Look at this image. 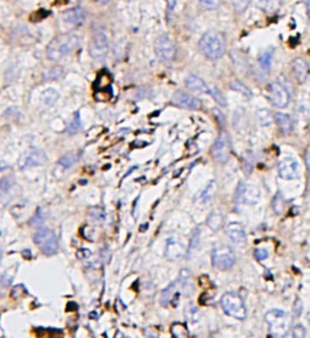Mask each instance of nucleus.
Returning a JSON list of instances; mask_svg holds the SVG:
<instances>
[{"instance_id":"obj_1","label":"nucleus","mask_w":310,"mask_h":338,"mask_svg":"<svg viewBox=\"0 0 310 338\" xmlns=\"http://www.w3.org/2000/svg\"><path fill=\"white\" fill-rule=\"evenodd\" d=\"M80 45V37L75 33H66L52 39L48 46V57L52 61H59L72 52L75 51Z\"/></svg>"},{"instance_id":"obj_2","label":"nucleus","mask_w":310,"mask_h":338,"mask_svg":"<svg viewBox=\"0 0 310 338\" xmlns=\"http://www.w3.org/2000/svg\"><path fill=\"white\" fill-rule=\"evenodd\" d=\"M200 51L210 59H219L225 52V43L223 37L216 31H208L199 41Z\"/></svg>"},{"instance_id":"obj_3","label":"nucleus","mask_w":310,"mask_h":338,"mask_svg":"<svg viewBox=\"0 0 310 338\" xmlns=\"http://www.w3.org/2000/svg\"><path fill=\"white\" fill-rule=\"evenodd\" d=\"M265 321L269 325L270 334L274 337H285L291 329V318L280 309H272L265 314Z\"/></svg>"},{"instance_id":"obj_4","label":"nucleus","mask_w":310,"mask_h":338,"mask_svg":"<svg viewBox=\"0 0 310 338\" xmlns=\"http://www.w3.org/2000/svg\"><path fill=\"white\" fill-rule=\"evenodd\" d=\"M222 308L225 314L229 317L235 318V319L244 320L246 318L247 310L245 307V303L242 298L235 292H228L222 297Z\"/></svg>"},{"instance_id":"obj_5","label":"nucleus","mask_w":310,"mask_h":338,"mask_svg":"<svg viewBox=\"0 0 310 338\" xmlns=\"http://www.w3.org/2000/svg\"><path fill=\"white\" fill-rule=\"evenodd\" d=\"M34 243L41 252L46 256H52L58 251V243L55 233L48 228H39L36 233L34 234Z\"/></svg>"},{"instance_id":"obj_6","label":"nucleus","mask_w":310,"mask_h":338,"mask_svg":"<svg viewBox=\"0 0 310 338\" xmlns=\"http://www.w3.org/2000/svg\"><path fill=\"white\" fill-rule=\"evenodd\" d=\"M234 252L225 245H217L212 250V264L219 270H228L235 264Z\"/></svg>"},{"instance_id":"obj_7","label":"nucleus","mask_w":310,"mask_h":338,"mask_svg":"<svg viewBox=\"0 0 310 338\" xmlns=\"http://www.w3.org/2000/svg\"><path fill=\"white\" fill-rule=\"evenodd\" d=\"M267 97L270 103L276 108H285L290 103L289 91L279 83L269 84L267 89Z\"/></svg>"},{"instance_id":"obj_8","label":"nucleus","mask_w":310,"mask_h":338,"mask_svg":"<svg viewBox=\"0 0 310 338\" xmlns=\"http://www.w3.org/2000/svg\"><path fill=\"white\" fill-rule=\"evenodd\" d=\"M154 49L156 56L165 62H170L175 59L176 55H177V49H176L175 43L167 36L159 37L155 40Z\"/></svg>"},{"instance_id":"obj_9","label":"nucleus","mask_w":310,"mask_h":338,"mask_svg":"<svg viewBox=\"0 0 310 338\" xmlns=\"http://www.w3.org/2000/svg\"><path fill=\"white\" fill-rule=\"evenodd\" d=\"M46 160H48V156H46V154L43 150L31 148L19 156L18 166L22 170H26V169L33 168V166L44 165L46 163Z\"/></svg>"},{"instance_id":"obj_10","label":"nucleus","mask_w":310,"mask_h":338,"mask_svg":"<svg viewBox=\"0 0 310 338\" xmlns=\"http://www.w3.org/2000/svg\"><path fill=\"white\" fill-rule=\"evenodd\" d=\"M260 192L256 186L246 185V183H240L235 193V201L245 205H254L258 203Z\"/></svg>"},{"instance_id":"obj_11","label":"nucleus","mask_w":310,"mask_h":338,"mask_svg":"<svg viewBox=\"0 0 310 338\" xmlns=\"http://www.w3.org/2000/svg\"><path fill=\"white\" fill-rule=\"evenodd\" d=\"M108 38L103 32H98L93 36L92 41L90 44V55L96 61H102L108 54Z\"/></svg>"},{"instance_id":"obj_12","label":"nucleus","mask_w":310,"mask_h":338,"mask_svg":"<svg viewBox=\"0 0 310 338\" xmlns=\"http://www.w3.org/2000/svg\"><path fill=\"white\" fill-rule=\"evenodd\" d=\"M212 158L218 163H225L229 156V145H228V138L224 132H220L218 138L216 140L215 145L211 149Z\"/></svg>"},{"instance_id":"obj_13","label":"nucleus","mask_w":310,"mask_h":338,"mask_svg":"<svg viewBox=\"0 0 310 338\" xmlns=\"http://www.w3.org/2000/svg\"><path fill=\"white\" fill-rule=\"evenodd\" d=\"M279 175L284 180L298 177V161L294 158H285L279 163Z\"/></svg>"},{"instance_id":"obj_14","label":"nucleus","mask_w":310,"mask_h":338,"mask_svg":"<svg viewBox=\"0 0 310 338\" xmlns=\"http://www.w3.org/2000/svg\"><path fill=\"white\" fill-rule=\"evenodd\" d=\"M171 101L175 106L184 109H194V111H197V109L201 108V102L199 99L184 93H176L171 98Z\"/></svg>"},{"instance_id":"obj_15","label":"nucleus","mask_w":310,"mask_h":338,"mask_svg":"<svg viewBox=\"0 0 310 338\" xmlns=\"http://www.w3.org/2000/svg\"><path fill=\"white\" fill-rule=\"evenodd\" d=\"M292 72H293L294 78L299 84L306 83L309 76V66L306 59L301 58V57L294 59L292 62Z\"/></svg>"},{"instance_id":"obj_16","label":"nucleus","mask_w":310,"mask_h":338,"mask_svg":"<svg viewBox=\"0 0 310 338\" xmlns=\"http://www.w3.org/2000/svg\"><path fill=\"white\" fill-rule=\"evenodd\" d=\"M86 11L83 7H73V9H69L67 11H64L63 14V19L67 23L71 24H83L86 19Z\"/></svg>"},{"instance_id":"obj_17","label":"nucleus","mask_w":310,"mask_h":338,"mask_svg":"<svg viewBox=\"0 0 310 338\" xmlns=\"http://www.w3.org/2000/svg\"><path fill=\"white\" fill-rule=\"evenodd\" d=\"M184 84L190 91H193V93H199V94L210 93V89H208L206 83H205L201 78L194 75V74H189V75L185 78Z\"/></svg>"},{"instance_id":"obj_18","label":"nucleus","mask_w":310,"mask_h":338,"mask_svg":"<svg viewBox=\"0 0 310 338\" xmlns=\"http://www.w3.org/2000/svg\"><path fill=\"white\" fill-rule=\"evenodd\" d=\"M185 255V247L183 244L175 239L168 240L167 246H166V257L167 260H178V258L184 257Z\"/></svg>"},{"instance_id":"obj_19","label":"nucleus","mask_w":310,"mask_h":338,"mask_svg":"<svg viewBox=\"0 0 310 338\" xmlns=\"http://www.w3.org/2000/svg\"><path fill=\"white\" fill-rule=\"evenodd\" d=\"M227 235L233 243L242 244L246 242V232L244 225L240 223H230L227 227Z\"/></svg>"},{"instance_id":"obj_20","label":"nucleus","mask_w":310,"mask_h":338,"mask_svg":"<svg viewBox=\"0 0 310 338\" xmlns=\"http://www.w3.org/2000/svg\"><path fill=\"white\" fill-rule=\"evenodd\" d=\"M275 120H276L277 126H279L280 131L282 135H290L293 130V121H292L291 116L284 113H276L275 114Z\"/></svg>"},{"instance_id":"obj_21","label":"nucleus","mask_w":310,"mask_h":338,"mask_svg":"<svg viewBox=\"0 0 310 338\" xmlns=\"http://www.w3.org/2000/svg\"><path fill=\"white\" fill-rule=\"evenodd\" d=\"M223 223H224V220H223V215L219 211H212L211 215L208 216L207 225L213 232H218V230L222 229Z\"/></svg>"},{"instance_id":"obj_22","label":"nucleus","mask_w":310,"mask_h":338,"mask_svg":"<svg viewBox=\"0 0 310 338\" xmlns=\"http://www.w3.org/2000/svg\"><path fill=\"white\" fill-rule=\"evenodd\" d=\"M177 285H178V280L177 282H172L171 285H168V286L166 287L163 292H161L160 303L164 305V307H166V305H168L171 302H172L173 296H175L176 292H177Z\"/></svg>"},{"instance_id":"obj_23","label":"nucleus","mask_w":310,"mask_h":338,"mask_svg":"<svg viewBox=\"0 0 310 338\" xmlns=\"http://www.w3.org/2000/svg\"><path fill=\"white\" fill-rule=\"evenodd\" d=\"M282 0H257V6L264 12H274L281 6Z\"/></svg>"},{"instance_id":"obj_24","label":"nucleus","mask_w":310,"mask_h":338,"mask_svg":"<svg viewBox=\"0 0 310 338\" xmlns=\"http://www.w3.org/2000/svg\"><path fill=\"white\" fill-rule=\"evenodd\" d=\"M79 156H80V154L76 153V151H69V153L64 154V155L59 159L58 163L59 165L63 166L64 169H68L71 168V166H73L74 164L78 161Z\"/></svg>"},{"instance_id":"obj_25","label":"nucleus","mask_w":310,"mask_h":338,"mask_svg":"<svg viewBox=\"0 0 310 338\" xmlns=\"http://www.w3.org/2000/svg\"><path fill=\"white\" fill-rule=\"evenodd\" d=\"M14 185H15L14 178H10V176L0 180V199L9 195L10 190H11V188L14 187Z\"/></svg>"},{"instance_id":"obj_26","label":"nucleus","mask_w":310,"mask_h":338,"mask_svg":"<svg viewBox=\"0 0 310 338\" xmlns=\"http://www.w3.org/2000/svg\"><path fill=\"white\" fill-rule=\"evenodd\" d=\"M256 115H257V119L259 120L260 125H263V126L272 125L273 114H272V112L269 111V109H265V108L259 109V111H257Z\"/></svg>"},{"instance_id":"obj_27","label":"nucleus","mask_w":310,"mask_h":338,"mask_svg":"<svg viewBox=\"0 0 310 338\" xmlns=\"http://www.w3.org/2000/svg\"><path fill=\"white\" fill-rule=\"evenodd\" d=\"M260 67L263 69H269L270 66H272V61H273V50H265L264 52H262L258 58Z\"/></svg>"},{"instance_id":"obj_28","label":"nucleus","mask_w":310,"mask_h":338,"mask_svg":"<svg viewBox=\"0 0 310 338\" xmlns=\"http://www.w3.org/2000/svg\"><path fill=\"white\" fill-rule=\"evenodd\" d=\"M230 88L234 91H237V93L241 94V95L245 97H249L250 98V97L252 96L251 90H250L245 84H242L241 81H232V83H230Z\"/></svg>"},{"instance_id":"obj_29","label":"nucleus","mask_w":310,"mask_h":338,"mask_svg":"<svg viewBox=\"0 0 310 338\" xmlns=\"http://www.w3.org/2000/svg\"><path fill=\"white\" fill-rule=\"evenodd\" d=\"M111 84V76L109 75L108 73H106V72H103V73H101L100 75H98L97 80H96V88L98 89V90H101V89H107L109 88Z\"/></svg>"},{"instance_id":"obj_30","label":"nucleus","mask_w":310,"mask_h":338,"mask_svg":"<svg viewBox=\"0 0 310 338\" xmlns=\"http://www.w3.org/2000/svg\"><path fill=\"white\" fill-rule=\"evenodd\" d=\"M171 334L176 338L189 336V331H188L187 327L182 324H173L172 327H171Z\"/></svg>"},{"instance_id":"obj_31","label":"nucleus","mask_w":310,"mask_h":338,"mask_svg":"<svg viewBox=\"0 0 310 338\" xmlns=\"http://www.w3.org/2000/svg\"><path fill=\"white\" fill-rule=\"evenodd\" d=\"M57 98H58V93H57L56 90H54V89H49V90H46L43 95L44 103H45L46 106H52V104L57 101Z\"/></svg>"},{"instance_id":"obj_32","label":"nucleus","mask_w":310,"mask_h":338,"mask_svg":"<svg viewBox=\"0 0 310 338\" xmlns=\"http://www.w3.org/2000/svg\"><path fill=\"white\" fill-rule=\"evenodd\" d=\"M210 94H211V96L213 97V99H215V101L217 102V103L219 104L220 107L227 106V99H225L224 95H223L222 91H220L219 89H217V88L210 89Z\"/></svg>"},{"instance_id":"obj_33","label":"nucleus","mask_w":310,"mask_h":338,"mask_svg":"<svg viewBox=\"0 0 310 338\" xmlns=\"http://www.w3.org/2000/svg\"><path fill=\"white\" fill-rule=\"evenodd\" d=\"M62 76V69L59 67H55V68L50 69L48 73L44 75L45 80H56V79L61 78Z\"/></svg>"},{"instance_id":"obj_34","label":"nucleus","mask_w":310,"mask_h":338,"mask_svg":"<svg viewBox=\"0 0 310 338\" xmlns=\"http://www.w3.org/2000/svg\"><path fill=\"white\" fill-rule=\"evenodd\" d=\"M68 130L71 135H74V133H76L79 130H80V116H79L78 113L74 115V119L71 123V125H69Z\"/></svg>"},{"instance_id":"obj_35","label":"nucleus","mask_w":310,"mask_h":338,"mask_svg":"<svg viewBox=\"0 0 310 338\" xmlns=\"http://www.w3.org/2000/svg\"><path fill=\"white\" fill-rule=\"evenodd\" d=\"M200 5L206 10H215L219 6L220 0H199Z\"/></svg>"},{"instance_id":"obj_36","label":"nucleus","mask_w":310,"mask_h":338,"mask_svg":"<svg viewBox=\"0 0 310 338\" xmlns=\"http://www.w3.org/2000/svg\"><path fill=\"white\" fill-rule=\"evenodd\" d=\"M91 217L93 218V221L97 223H103L104 221V212L101 208H91L90 211Z\"/></svg>"},{"instance_id":"obj_37","label":"nucleus","mask_w":310,"mask_h":338,"mask_svg":"<svg viewBox=\"0 0 310 338\" xmlns=\"http://www.w3.org/2000/svg\"><path fill=\"white\" fill-rule=\"evenodd\" d=\"M306 335H307V331L302 325H296V326L293 327V331H292V336L293 337L303 338L306 337Z\"/></svg>"},{"instance_id":"obj_38","label":"nucleus","mask_w":310,"mask_h":338,"mask_svg":"<svg viewBox=\"0 0 310 338\" xmlns=\"http://www.w3.org/2000/svg\"><path fill=\"white\" fill-rule=\"evenodd\" d=\"M43 223V216H41V211H38L36 215L31 220V225L34 228H39Z\"/></svg>"},{"instance_id":"obj_39","label":"nucleus","mask_w":310,"mask_h":338,"mask_svg":"<svg viewBox=\"0 0 310 338\" xmlns=\"http://www.w3.org/2000/svg\"><path fill=\"white\" fill-rule=\"evenodd\" d=\"M268 256H269V253H268V251L265 248H256V251H255V257L258 261L265 260Z\"/></svg>"},{"instance_id":"obj_40","label":"nucleus","mask_w":310,"mask_h":338,"mask_svg":"<svg viewBox=\"0 0 310 338\" xmlns=\"http://www.w3.org/2000/svg\"><path fill=\"white\" fill-rule=\"evenodd\" d=\"M91 255V252L89 250H85V248H80V250L76 252V256H78L80 260H85V258H88L89 256Z\"/></svg>"},{"instance_id":"obj_41","label":"nucleus","mask_w":310,"mask_h":338,"mask_svg":"<svg viewBox=\"0 0 310 338\" xmlns=\"http://www.w3.org/2000/svg\"><path fill=\"white\" fill-rule=\"evenodd\" d=\"M304 160H306L307 169H308V172H309V175H310V148L307 149L306 155H304Z\"/></svg>"},{"instance_id":"obj_42","label":"nucleus","mask_w":310,"mask_h":338,"mask_svg":"<svg viewBox=\"0 0 310 338\" xmlns=\"http://www.w3.org/2000/svg\"><path fill=\"white\" fill-rule=\"evenodd\" d=\"M165 1L167 2V5H168V7H170V9H173V7L177 5L178 0H165Z\"/></svg>"},{"instance_id":"obj_43","label":"nucleus","mask_w":310,"mask_h":338,"mask_svg":"<svg viewBox=\"0 0 310 338\" xmlns=\"http://www.w3.org/2000/svg\"><path fill=\"white\" fill-rule=\"evenodd\" d=\"M306 4H307V12H308V16L310 19V0H306Z\"/></svg>"},{"instance_id":"obj_44","label":"nucleus","mask_w":310,"mask_h":338,"mask_svg":"<svg viewBox=\"0 0 310 338\" xmlns=\"http://www.w3.org/2000/svg\"><path fill=\"white\" fill-rule=\"evenodd\" d=\"M96 1H98V2H101V4H106L108 0H96Z\"/></svg>"},{"instance_id":"obj_45","label":"nucleus","mask_w":310,"mask_h":338,"mask_svg":"<svg viewBox=\"0 0 310 338\" xmlns=\"http://www.w3.org/2000/svg\"><path fill=\"white\" fill-rule=\"evenodd\" d=\"M0 261H1V248H0Z\"/></svg>"},{"instance_id":"obj_46","label":"nucleus","mask_w":310,"mask_h":338,"mask_svg":"<svg viewBox=\"0 0 310 338\" xmlns=\"http://www.w3.org/2000/svg\"><path fill=\"white\" fill-rule=\"evenodd\" d=\"M0 235H1V232H0Z\"/></svg>"}]
</instances>
